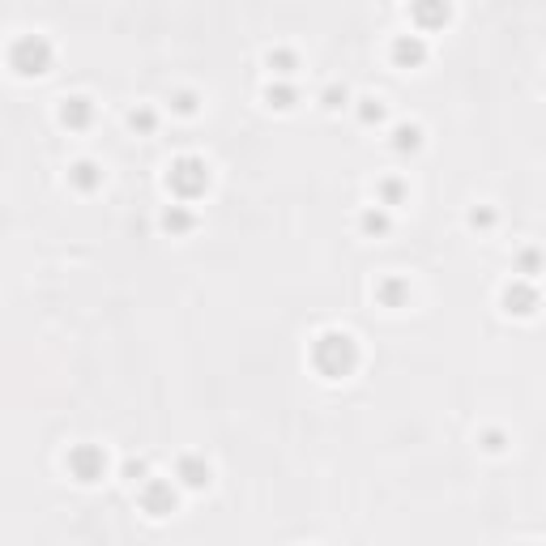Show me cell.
<instances>
[{"instance_id":"obj_8","label":"cell","mask_w":546,"mask_h":546,"mask_svg":"<svg viewBox=\"0 0 546 546\" xmlns=\"http://www.w3.org/2000/svg\"><path fill=\"white\" fill-rule=\"evenodd\" d=\"M171 504H175V495H171V491H150V495H146V508H150L154 516L171 512Z\"/></svg>"},{"instance_id":"obj_4","label":"cell","mask_w":546,"mask_h":546,"mask_svg":"<svg viewBox=\"0 0 546 546\" xmlns=\"http://www.w3.org/2000/svg\"><path fill=\"white\" fill-rule=\"evenodd\" d=\"M69 465L77 470V478H81V482H94V478L102 474V453L81 449V453H73V457H69Z\"/></svg>"},{"instance_id":"obj_2","label":"cell","mask_w":546,"mask_h":546,"mask_svg":"<svg viewBox=\"0 0 546 546\" xmlns=\"http://www.w3.org/2000/svg\"><path fill=\"white\" fill-rule=\"evenodd\" d=\"M47 64H52V47H47L43 39H22V43L13 47V69H18V73L39 77V73H47Z\"/></svg>"},{"instance_id":"obj_9","label":"cell","mask_w":546,"mask_h":546,"mask_svg":"<svg viewBox=\"0 0 546 546\" xmlns=\"http://www.w3.org/2000/svg\"><path fill=\"white\" fill-rule=\"evenodd\" d=\"M162 222H167V231H184V227L192 222V218H188V213H167Z\"/></svg>"},{"instance_id":"obj_5","label":"cell","mask_w":546,"mask_h":546,"mask_svg":"<svg viewBox=\"0 0 546 546\" xmlns=\"http://www.w3.org/2000/svg\"><path fill=\"white\" fill-rule=\"evenodd\" d=\"M414 18L422 26H440L449 18V0H414Z\"/></svg>"},{"instance_id":"obj_1","label":"cell","mask_w":546,"mask_h":546,"mask_svg":"<svg viewBox=\"0 0 546 546\" xmlns=\"http://www.w3.org/2000/svg\"><path fill=\"white\" fill-rule=\"evenodd\" d=\"M350 363H355V342L346 333H324L316 342V367L324 376H346Z\"/></svg>"},{"instance_id":"obj_3","label":"cell","mask_w":546,"mask_h":546,"mask_svg":"<svg viewBox=\"0 0 546 546\" xmlns=\"http://www.w3.org/2000/svg\"><path fill=\"white\" fill-rule=\"evenodd\" d=\"M205 167L201 162H192V158H184V162H175L171 167V175H167V184L175 188V192H184V196H196L201 188H205Z\"/></svg>"},{"instance_id":"obj_7","label":"cell","mask_w":546,"mask_h":546,"mask_svg":"<svg viewBox=\"0 0 546 546\" xmlns=\"http://www.w3.org/2000/svg\"><path fill=\"white\" fill-rule=\"evenodd\" d=\"M85 120H90V102L85 98H73L64 107V124H85Z\"/></svg>"},{"instance_id":"obj_6","label":"cell","mask_w":546,"mask_h":546,"mask_svg":"<svg viewBox=\"0 0 546 546\" xmlns=\"http://www.w3.org/2000/svg\"><path fill=\"white\" fill-rule=\"evenodd\" d=\"M393 56H397L401 64H418V60H422V43H418V39H401Z\"/></svg>"}]
</instances>
